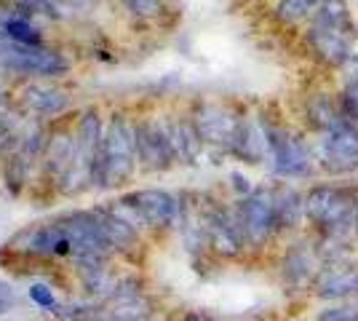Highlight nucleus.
Instances as JSON below:
<instances>
[{"instance_id":"f257e3e1","label":"nucleus","mask_w":358,"mask_h":321,"mask_svg":"<svg viewBox=\"0 0 358 321\" xmlns=\"http://www.w3.org/2000/svg\"><path fill=\"white\" fill-rule=\"evenodd\" d=\"M136 166L134 126L123 115H113L102 142V187L126 183Z\"/></svg>"},{"instance_id":"f03ea898","label":"nucleus","mask_w":358,"mask_h":321,"mask_svg":"<svg viewBox=\"0 0 358 321\" xmlns=\"http://www.w3.org/2000/svg\"><path fill=\"white\" fill-rule=\"evenodd\" d=\"M313 158L331 174H348L358 169V131L345 121L343 113L337 123L321 134Z\"/></svg>"},{"instance_id":"7ed1b4c3","label":"nucleus","mask_w":358,"mask_h":321,"mask_svg":"<svg viewBox=\"0 0 358 321\" xmlns=\"http://www.w3.org/2000/svg\"><path fill=\"white\" fill-rule=\"evenodd\" d=\"M236 214L241 220V228L246 236V244H265L270 236L278 230L275 217V193L268 187H259L249 196H243L236 206Z\"/></svg>"},{"instance_id":"20e7f679","label":"nucleus","mask_w":358,"mask_h":321,"mask_svg":"<svg viewBox=\"0 0 358 321\" xmlns=\"http://www.w3.org/2000/svg\"><path fill=\"white\" fill-rule=\"evenodd\" d=\"M268 139H270L268 161L273 164V171H275L278 177L294 180V177H308V174H313L315 158L302 139H297L294 134H289L286 129L270 126V123H268Z\"/></svg>"},{"instance_id":"39448f33","label":"nucleus","mask_w":358,"mask_h":321,"mask_svg":"<svg viewBox=\"0 0 358 321\" xmlns=\"http://www.w3.org/2000/svg\"><path fill=\"white\" fill-rule=\"evenodd\" d=\"M123 209L134 212L150 228H171L182 222V201L166 190H134L118 201Z\"/></svg>"},{"instance_id":"423d86ee","label":"nucleus","mask_w":358,"mask_h":321,"mask_svg":"<svg viewBox=\"0 0 358 321\" xmlns=\"http://www.w3.org/2000/svg\"><path fill=\"white\" fill-rule=\"evenodd\" d=\"M57 222H59L64 238L73 246L75 260H80V257H107L110 246H107L105 238H102V230L96 225L94 212L64 214Z\"/></svg>"},{"instance_id":"0eeeda50","label":"nucleus","mask_w":358,"mask_h":321,"mask_svg":"<svg viewBox=\"0 0 358 321\" xmlns=\"http://www.w3.org/2000/svg\"><path fill=\"white\" fill-rule=\"evenodd\" d=\"M134 139H136V158L142 161V166L152 169V171H164V169H169L177 161L164 123L150 121V118L148 121H139L134 126Z\"/></svg>"},{"instance_id":"6e6552de","label":"nucleus","mask_w":358,"mask_h":321,"mask_svg":"<svg viewBox=\"0 0 358 321\" xmlns=\"http://www.w3.org/2000/svg\"><path fill=\"white\" fill-rule=\"evenodd\" d=\"M206 241L209 246L222 255V257H236L246 244V236L241 228V220L236 212H224V209H214L206 217Z\"/></svg>"},{"instance_id":"1a4fd4ad","label":"nucleus","mask_w":358,"mask_h":321,"mask_svg":"<svg viewBox=\"0 0 358 321\" xmlns=\"http://www.w3.org/2000/svg\"><path fill=\"white\" fill-rule=\"evenodd\" d=\"M6 70H14L22 76H62L67 70V59L59 51H48L41 46H19L11 62L6 64Z\"/></svg>"},{"instance_id":"9d476101","label":"nucleus","mask_w":358,"mask_h":321,"mask_svg":"<svg viewBox=\"0 0 358 321\" xmlns=\"http://www.w3.org/2000/svg\"><path fill=\"white\" fill-rule=\"evenodd\" d=\"M195 126L201 131L203 142H211V145H233L236 139V131H238L241 118H236L230 110H224L220 105H203L198 113H195Z\"/></svg>"},{"instance_id":"9b49d317","label":"nucleus","mask_w":358,"mask_h":321,"mask_svg":"<svg viewBox=\"0 0 358 321\" xmlns=\"http://www.w3.org/2000/svg\"><path fill=\"white\" fill-rule=\"evenodd\" d=\"M308 43L313 46L315 57L321 62H327V64H331V67H343L348 57L353 54L350 43H348V32L334 30V27L321 24L315 19L313 24H310V30H308Z\"/></svg>"},{"instance_id":"f8f14e48","label":"nucleus","mask_w":358,"mask_h":321,"mask_svg":"<svg viewBox=\"0 0 358 321\" xmlns=\"http://www.w3.org/2000/svg\"><path fill=\"white\" fill-rule=\"evenodd\" d=\"M94 217H96V225L102 230V238L110 246V252H126V249L136 246L139 236H136L131 220H126L115 212H107V209H96Z\"/></svg>"},{"instance_id":"ddd939ff","label":"nucleus","mask_w":358,"mask_h":321,"mask_svg":"<svg viewBox=\"0 0 358 321\" xmlns=\"http://www.w3.org/2000/svg\"><path fill=\"white\" fill-rule=\"evenodd\" d=\"M166 131H169L171 148H174V158L182 164H195L203 150V137L193 118H179V121L166 123Z\"/></svg>"},{"instance_id":"4468645a","label":"nucleus","mask_w":358,"mask_h":321,"mask_svg":"<svg viewBox=\"0 0 358 321\" xmlns=\"http://www.w3.org/2000/svg\"><path fill=\"white\" fill-rule=\"evenodd\" d=\"M315 281H318V294L327 300H343L348 294H358V271L343 262L329 265L327 271L315 276Z\"/></svg>"},{"instance_id":"2eb2a0df","label":"nucleus","mask_w":358,"mask_h":321,"mask_svg":"<svg viewBox=\"0 0 358 321\" xmlns=\"http://www.w3.org/2000/svg\"><path fill=\"white\" fill-rule=\"evenodd\" d=\"M22 105L32 110V113H41V115H59L62 110L67 107V94L57 89V86H45V83H27L22 92H19Z\"/></svg>"},{"instance_id":"dca6fc26","label":"nucleus","mask_w":358,"mask_h":321,"mask_svg":"<svg viewBox=\"0 0 358 321\" xmlns=\"http://www.w3.org/2000/svg\"><path fill=\"white\" fill-rule=\"evenodd\" d=\"M43 155H45V169L62 180L64 171L73 166L75 158H78V139L70 131H64V129L54 131L51 137L45 139Z\"/></svg>"},{"instance_id":"f3484780","label":"nucleus","mask_w":358,"mask_h":321,"mask_svg":"<svg viewBox=\"0 0 358 321\" xmlns=\"http://www.w3.org/2000/svg\"><path fill=\"white\" fill-rule=\"evenodd\" d=\"M315 276V252L310 244H294L284 257V278L289 287H305Z\"/></svg>"},{"instance_id":"a211bd4d","label":"nucleus","mask_w":358,"mask_h":321,"mask_svg":"<svg viewBox=\"0 0 358 321\" xmlns=\"http://www.w3.org/2000/svg\"><path fill=\"white\" fill-rule=\"evenodd\" d=\"M275 193V217L278 228H297L305 220V196H299L292 187H278Z\"/></svg>"},{"instance_id":"6ab92c4d","label":"nucleus","mask_w":358,"mask_h":321,"mask_svg":"<svg viewBox=\"0 0 358 321\" xmlns=\"http://www.w3.org/2000/svg\"><path fill=\"white\" fill-rule=\"evenodd\" d=\"M334 193H337V185H315L305 193V220L313 222L315 228L327 217L329 206L334 201Z\"/></svg>"},{"instance_id":"aec40b11","label":"nucleus","mask_w":358,"mask_h":321,"mask_svg":"<svg viewBox=\"0 0 358 321\" xmlns=\"http://www.w3.org/2000/svg\"><path fill=\"white\" fill-rule=\"evenodd\" d=\"M337 118H340V105H334L324 94H318V97H313V99L308 102V121H310V126L318 129L321 134H324L327 129H331V126L337 123Z\"/></svg>"},{"instance_id":"412c9836","label":"nucleus","mask_w":358,"mask_h":321,"mask_svg":"<svg viewBox=\"0 0 358 321\" xmlns=\"http://www.w3.org/2000/svg\"><path fill=\"white\" fill-rule=\"evenodd\" d=\"M313 19L321 22V24L334 27V30H343V32L350 30V11H348V3L345 0H324L318 6Z\"/></svg>"},{"instance_id":"4be33fe9","label":"nucleus","mask_w":358,"mask_h":321,"mask_svg":"<svg viewBox=\"0 0 358 321\" xmlns=\"http://www.w3.org/2000/svg\"><path fill=\"white\" fill-rule=\"evenodd\" d=\"M3 32L16 41V43H24V46H41V30L38 27H32L27 19H22V16H16L14 22H8Z\"/></svg>"},{"instance_id":"5701e85b","label":"nucleus","mask_w":358,"mask_h":321,"mask_svg":"<svg viewBox=\"0 0 358 321\" xmlns=\"http://www.w3.org/2000/svg\"><path fill=\"white\" fill-rule=\"evenodd\" d=\"M310 14H313V3L310 0H281L275 6V16L286 24H297V22L308 19Z\"/></svg>"},{"instance_id":"b1692460","label":"nucleus","mask_w":358,"mask_h":321,"mask_svg":"<svg viewBox=\"0 0 358 321\" xmlns=\"http://www.w3.org/2000/svg\"><path fill=\"white\" fill-rule=\"evenodd\" d=\"M16 8L22 11V14H43L48 19H62V11H64V6H62L59 0H16Z\"/></svg>"},{"instance_id":"393cba45","label":"nucleus","mask_w":358,"mask_h":321,"mask_svg":"<svg viewBox=\"0 0 358 321\" xmlns=\"http://www.w3.org/2000/svg\"><path fill=\"white\" fill-rule=\"evenodd\" d=\"M123 3L139 19H158L166 11L164 0H123Z\"/></svg>"},{"instance_id":"a878e982","label":"nucleus","mask_w":358,"mask_h":321,"mask_svg":"<svg viewBox=\"0 0 358 321\" xmlns=\"http://www.w3.org/2000/svg\"><path fill=\"white\" fill-rule=\"evenodd\" d=\"M30 300L35 303V306L45 308V311H54V313H59L57 294L51 292V287H45V284H32V287H30Z\"/></svg>"},{"instance_id":"bb28decb","label":"nucleus","mask_w":358,"mask_h":321,"mask_svg":"<svg viewBox=\"0 0 358 321\" xmlns=\"http://www.w3.org/2000/svg\"><path fill=\"white\" fill-rule=\"evenodd\" d=\"M315 321H358V306H329Z\"/></svg>"},{"instance_id":"cd10ccee","label":"nucleus","mask_w":358,"mask_h":321,"mask_svg":"<svg viewBox=\"0 0 358 321\" xmlns=\"http://www.w3.org/2000/svg\"><path fill=\"white\" fill-rule=\"evenodd\" d=\"M16 306V292L11 290V284L0 281V313H8Z\"/></svg>"},{"instance_id":"c85d7f7f","label":"nucleus","mask_w":358,"mask_h":321,"mask_svg":"<svg viewBox=\"0 0 358 321\" xmlns=\"http://www.w3.org/2000/svg\"><path fill=\"white\" fill-rule=\"evenodd\" d=\"M230 180H233V187L238 190V193H243V196H249V193H254V187H252V183L243 177V174H238V171H233L230 174Z\"/></svg>"},{"instance_id":"c756f323","label":"nucleus","mask_w":358,"mask_h":321,"mask_svg":"<svg viewBox=\"0 0 358 321\" xmlns=\"http://www.w3.org/2000/svg\"><path fill=\"white\" fill-rule=\"evenodd\" d=\"M16 19V11L11 3H6V0H0V30L8 24V22H14Z\"/></svg>"},{"instance_id":"7c9ffc66","label":"nucleus","mask_w":358,"mask_h":321,"mask_svg":"<svg viewBox=\"0 0 358 321\" xmlns=\"http://www.w3.org/2000/svg\"><path fill=\"white\" fill-rule=\"evenodd\" d=\"M310 3H313V8H318V6H321V3H324V0H310Z\"/></svg>"},{"instance_id":"2f4dec72","label":"nucleus","mask_w":358,"mask_h":321,"mask_svg":"<svg viewBox=\"0 0 358 321\" xmlns=\"http://www.w3.org/2000/svg\"><path fill=\"white\" fill-rule=\"evenodd\" d=\"M356 230H358V222H356Z\"/></svg>"}]
</instances>
